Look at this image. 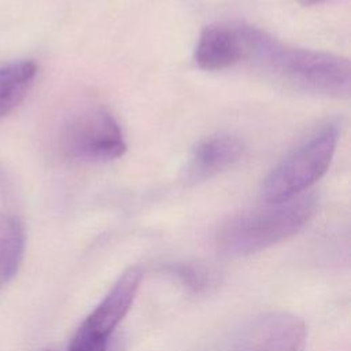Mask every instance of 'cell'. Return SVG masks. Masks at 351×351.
<instances>
[{
	"instance_id": "cell-1",
	"label": "cell",
	"mask_w": 351,
	"mask_h": 351,
	"mask_svg": "<svg viewBox=\"0 0 351 351\" xmlns=\"http://www.w3.org/2000/svg\"><path fill=\"white\" fill-rule=\"evenodd\" d=\"M280 82L315 95L346 97L351 66L346 58L322 51L292 48L247 26V59Z\"/></svg>"
},
{
	"instance_id": "cell-2",
	"label": "cell",
	"mask_w": 351,
	"mask_h": 351,
	"mask_svg": "<svg viewBox=\"0 0 351 351\" xmlns=\"http://www.w3.org/2000/svg\"><path fill=\"white\" fill-rule=\"evenodd\" d=\"M317 196L302 193L293 199L266 203L228 219L217 232L218 248L233 256L269 248L298 233L314 215Z\"/></svg>"
},
{
	"instance_id": "cell-3",
	"label": "cell",
	"mask_w": 351,
	"mask_h": 351,
	"mask_svg": "<svg viewBox=\"0 0 351 351\" xmlns=\"http://www.w3.org/2000/svg\"><path fill=\"white\" fill-rule=\"evenodd\" d=\"M337 143V123L315 130L266 176L261 185L262 200L278 203L302 195L326 173Z\"/></svg>"
},
{
	"instance_id": "cell-4",
	"label": "cell",
	"mask_w": 351,
	"mask_h": 351,
	"mask_svg": "<svg viewBox=\"0 0 351 351\" xmlns=\"http://www.w3.org/2000/svg\"><path fill=\"white\" fill-rule=\"evenodd\" d=\"M59 145L66 158L82 163L114 160L126 151L119 123L101 107L82 108L70 115L60 129Z\"/></svg>"
},
{
	"instance_id": "cell-5",
	"label": "cell",
	"mask_w": 351,
	"mask_h": 351,
	"mask_svg": "<svg viewBox=\"0 0 351 351\" xmlns=\"http://www.w3.org/2000/svg\"><path fill=\"white\" fill-rule=\"evenodd\" d=\"M304 344V322L293 314L271 311L244 322L219 351H303Z\"/></svg>"
},
{
	"instance_id": "cell-6",
	"label": "cell",
	"mask_w": 351,
	"mask_h": 351,
	"mask_svg": "<svg viewBox=\"0 0 351 351\" xmlns=\"http://www.w3.org/2000/svg\"><path fill=\"white\" fill-rule=\"evenodd\" d=\"M141 277L143 271L138 266L126 269L104 299L78 326L71 339L95 346H107L111 333L129 311L138 291Z\"/></svg>"
},
{
	"instance_id": "cell-7",
	"label": "cell",
	"mask_w": 351,
	"mask_h": 351,
	"mask_svg": "<svg viewBox=\"0 0 351 351\" xmlns=\"http://www.w3.org/2000/svg\"><path fill=\"white\" fill-rule=\"evenodd\" d=\"M245 58V25L214 23L202 30L195 48V62L202 70H226Z\"/></svg>"
},
{
	"instance_id": "cell-8",
	"label": "cell",
	"mask_w": 351,
	"mask_h": 351,
	"mask_svg": "<svg viewBox=\"0 0 351 351\" xmlns=\"http://www.w3.org/2000/svg\"><path fill=\"white\" fill-rule=\"evenodd\" d=\"M243 152V143L233 134L218 133L206 137L188 156L182 177L188 184L206 181L237 163Z\"/></svg>"
},
{
	"instance_id": "cell-9",
	"label": "cell",
	"mask_w": 351,
	"mask_h": 351,
	"mask_svg": "<svg viewBox=\"0 0 351 351\" xmlns=\"http://www.w3.org/2000/svg\"><path fill=\"white\" fill-rule=\"evenodd\" d=\"M33 60H16L0 64V118L14 111L27 96L37 75Z\"/></svg>"
},
{
	"instance_id": "cell-10",
	"label": "cell",
	"mask_w": 351,
	"mask_h": 351,
	"mask_svg": "<svg viewBox=\"0 0 351 351\" xmlns=\"http://www.w3.org/2000/svg\"><path fill=\"white\" fill-rule=\"evenodd\" d=\"M25 251L22 223L12 215L0 211V288L18 271Z\"/></svg>"
},
{
	"instance_id": "cell-11",
	"label": "cell",
	"mask_w": 351,
	"mask_h": 351,
	"mask_svg": "<svg viewBox=\"0 0 351 351\" xmlns=\"http://www.w3.org/2000/svg\"><path fill=\"white\" fill-rule=\"evenodd\" d=\"M185 288L195 293H202L215 284V273L202 263H177L167 267Z\"/></svg>"
},
{
	"instance_id": "cell-12",
	"label": "cell",
	"mask_w": 351,
	"mask_h": 351,
	"mask_svg": "<svg viewBox=\"0 0 351 351\" xmlns=\"http://www.w3.org/2000/svg\"><path fill=\"white\" fill-rule=\"evenodd\" d=\"M67 351H107L106 346H88L70 341Z\"/></svg>"
},
{
	"instance_id": "cell-13",
	"label": "cell",
	"mask_w": 351,
	"mask_h": 351,
	"mask_svg": "<svg viewBox=\"0 0 351 351\" xmlns=\"http://www.w3.org/2000/svg\"><path fill=\"white\" fill-rule=\"evenodd\" d=\"M300 4L303 5H314V4H318V3H322L325 0H298Z\"/></svg>"
}]
</instances>
